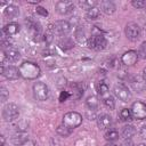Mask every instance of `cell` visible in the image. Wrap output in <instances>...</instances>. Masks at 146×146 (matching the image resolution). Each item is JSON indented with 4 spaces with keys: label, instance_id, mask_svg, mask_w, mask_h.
Here are the masks:
<instances>
[{
    "label": "cell",
    "instance_id": "cell-20",
    "mask_svg": "<svg viewBox=\"0 0 146 146\" xmlns=\"http://www.w3.org/2000/svg\"><path fill=\"white\" fill-rule=\"evenodd\" d=\"M58 46L63 50H70V49H72L74 47V41L71 38H68V36H63L58 41Z\"/></svg>",
    "mask_w": 146,
    "mask_h": 146
},
{
    "label": "cell",
    "instance_id": "cell-8",
    "mask_svg": "<svg viewBox=\"0 0 146 146\" xmlns=\"http://www.w3.org/2000/svg\"><path fill=\"white\" fill-rule=\"evenodd\" d=\"M124 33H125V36L131 40V41H136L139 39L140 36V27L137 23H133V22H130L125 25L124 27Z\"/></svg>",
    "mask_w": 146,
    "mask_h": 146
},
{
    "label": "cell",
    "instance_id": "cell-42",
    "mask_svg": "<svg viewBox=\"0 0 146 146\" xmlns=\"http://www.w3.org/2000/svg\"><path fill=\"white\" fill-rule=\"evenodd\" d=\"M105 146H116L114 143H111V141H107L106 144H105Z\"/></svg>",
    "mask_w": 146,
    "mask_h": 146
},
{
    "label": "cell",
    "instance_id": "cell-40",
    "mask_svg": "<svg viewBox=\"0 0 146 146\" xmlns=\"http://www.w3.org/2000/svg\"><path fill=\"white\" fill-rule=\"evenodd\" d=\"M143 80H144V82H146V67H144V70H143Z\"/></svg>",
    "mask_w": 146,
    "mask_h": 146
},
{
    "label": "cell",
    "instance_id": "cell-21",
    "mask_svg": "<svg viewBox=\"0 0 146 146\" xmlns=\"http://www.w3.org/2000/svg\"><path fill=\"white\" fill-rule=\"evenodd\" d=\"M74 35H75V39H76V41L79 43L83 44V43H87L88 42V39L86 38V31H84V29L82 26H78L76 27Z\"/></svg>",
    "mask_w": 146,
    "mask_h": 146
},
{
    "label": "cell",
    "instance_id": "cell-22",
    "mask_svg": "<svg viewBox=\"0 0 146 146\" xmlns=\"http://www.w3.org/2000/svg\"><path fill=\"white\" fill-rule=\"evenodd\" d=\"M104 138L107 141L113 143V141H115V140L119 139V132L115 129H107L106 132H105V135H104Z\"/></svg>",
    "mask_w": 146,
    "mask_h": 146
},
{
    "label": "cell",
    "instance_id": "cell-12",
    "mask_svg": "<svg viewBox=\"0 0 146 146\" xmlns=\"http://www.w3.org/2000/svg\"><path fill=\"white\" fill-rule=\"evenodd\" d=\"M138 52L136 50H128L121 56V63L125 66H132L138 60Z\"/></svg>",
    "mask_w": 146,
    "mask_h": 146
},
{
    "label": "cell",
    "instance_id": "cell-30",
    "mask_svg": "<svg viewBox=\"0 0 146 146\" xmlns=\"http://www.w3.org/2000/svg\"><path fill=\"white\" fill-rule=\"evenodd\" d=\"M26 139H29V138H26V136L24 135V133H22V132H18V133H16L13 138H11V140H13V143L14 144H19V145H22Z\"/></svg>",
    "mask_w": 146,
    "mask_h": 146
},
{
    "label": "cell",
    "instance_id": "cell-39",
    "mask_svg": "<svg viewBox=\"0 0 146 146\" xmlns=\"http://www.w3.org/2000/svg\"><path fill=\"white\" fill-rule=\"evenodd\" d=\"M120 146H133V143H132L131 139H124V140L121 143Z\"/></svg>",
    "mask_w": 146,
    "mask_h": 146
},
{
    "label": "cell",
    "instance_id": "cell-10",
    "mask_svg": "<svg viewBox=\"0 0 146 146\" xmlns=\"http://www.w3.org/2000/svg\"><path fill=\"white\" fill-rule=\"evenodd\" d=\"M55 9L56 11L59 14V15H68L70 13L73 11L74 9V5L72 1H68V0H60V1H57L56 5H55Z\"/></svg>",
    "mask_w": 146,
    "mask_h": 146
},
{
    "label": "cell",
    "instance_id": "cell-41",
    "mask_svg": "<svg viewBox=\"0 0 146 146\" xmlns=\"http://www.w3.org/2000/svg\"><path fill=\"white\" fill-rule=\"evenodd\" d=\"M0 139H1V144H0V146H5V136L1 135V136H0Z\"/></svg>",
    "mask_w": 146,
    "mask_h": 146
},
{
    "label": "cell",
    "instance_id": "cell-29",
    "mask_svg": "<svg viewBox=\"0 0 146 146\" xmlns=\"http://www.w3.org/2000/svg\"><path fill=\"white\" fill-rule=\"evenodd\" d=\"M97 91H98L99 95L104 96V95L107 94V91H108V84H107L106 82H104V81H99V82L97 83Z\"/></svg>",
    "mask_w": 146,
    "mask_h": 146
},
{
    "label": "cell",
    "instance_id": "cell-33",
    "mask_svg": "<svg viewBox=\"0 0 146 146\" xmlns=\"http://www.w3.org/2000/svg\"><path fill=\"white\" fill-rule=\"evenodd\" d=\"M131 5L137 9H141L146 7V0H132Z\"/></svg>",
    "mask_w": 146,
    "mask_h": 146
},
{
    "label": "cell",
    "instance_id": "cell-2",
    "mask_svg": "<svg viewBox=\"0 0 146 146\" xmlns=\"http://www.w3.org/2000/svg\"><path fill=\"white\" fill-rule=\"evenodd\" d=\"M2 119L6 122H11L18 119L19 116V107L15 103H8L2 108Z\"/></svg>",
    "mask_w": 146,
    "mask_h": 146
},
{
    "label": "cell",
    "instance_id": "cell-18",
    "mask_svg": "<svg viewBox=\"0 0 146 146\" xmlns=\"http://www.w3.org/2000/svg\"><path fill=\"white\" fill-rule=\"evenodd\" d=\"M3 15L7 18H14V17L19 15V8L17 6H15V5H8L3 9Z\"/></svg>",
    "mask_w": 146,
    "mask_h": 146
},
{
    "label": "cell",
    "instance_id": "cell-34",
    "mask_svg": "<svg viewBox=\"0 0 146 146\" xmlns=\"http://www.w3.org/2000/svg\"><path fill=\"white\" fill-rule=\"evenodd\" d=\"M131 83H132V86L135 87V89H137V91L143 90V88H144L143 83L139 81V79H138V78H135V80H131Z\"/></svg>",
    "mask_w": 146,
    "mask_h": 146
},
{
    "label": "cell",
    "instance_id": "cell-15",
    "mask_svg": "<svg viewBox=\"0 0 146 146\" xmlns=\"http://www.w3.org/2000/svg\"><path fill=\"white\" fill-rule=\"evenodd\" d=\"M1 50L5 51V55H6V57H7V60L10 62V63H16V62H18L19 58H21L19 51H18L17 49L13 48V47H9V48H7V49H1Z\"/></svg>",
    "mask_w": 146,
    "mask_h": 146
},
{
    "label": "cell",
    "instance_id": "cell-27",
    "mask_svg": "<svg viewBox=\"0 0 146 146\" xmlns=\"http://www.w3.org/2000/svg\"><path fill=\"white\" fill-rule=\"evenodd\" d=\"M97 3L98 2L96 0H83V1H79V5L82 8H84L86 10H89L91 8H95L97 6Z\"/></svg>",
    "mask_w": 146,
    "mask_h": 146
},
{
    "label": "cell",
    "instance_id": "cell-3",
    "mask_svg": "<svg viewBox=\"0 0 146 146\" xmlns=\"http://www.w3.org/2000/svg\"><path fill=\"white\" fill-rule=\"evenodd\" d=\"M82 120L83 119H82V115L80 113L72 111V112H67V113L64 114V116H63V124L73 130V129L78 128L82 123Z\"/></svg>",
    "mask_w": 146,
    "mask_h": 146
},
{
    "label": "cell",
    "instance_id": "cell-13",
    "mask_svg": "<svg viewBox=\"0 0 146 146\" xmlns=\"http://www.w3.org/2000/svg\"><path fill=\"white\" fill-rule=\"evenodd\" d=\"M6 79L8 80H17L18 78H21V73H19V70L16 67V66H13V65H9V66H6L3 68V72L1 73Z\"/></svg>",
    "mask_w": 146,
    "mask_h": 146
},
{
    "label": "cell",
    "instance_id": "cell-1",
    "mask_svg": "<svg viewBox=\"0 0 146 146\" xmlns=\"http://www.w3.org/2000/svg\"><path fill=\"white\" fill-rule=\"evenodd\" d=\"M19 73H21V76L24 78L25 80H35L36 78L40 76V73H41V70H40V66L34 63V62H23L19 67Z\"/></svg>",
    "mask_w": 146,
    "mask_h": 146
},
{
    "label": "cell",
    "instance_id": "cell-24",
    "mask_svg": "<svg viewBox=\"0 0 146 146\" xmlns=\"http://www.w3.org/2000/svg\"><path fill=\"white\" fill-rule=\"evenodd\" d=\"M86 104H87V106H88L89 110L95 111V110L98 107L99 102H98V98H97L96 96H89V97L87 98V100H86Z\"/></svg>",
    "mask_w": 146,
    "mask_h": 146
},
{
    "label": "cell",
    "instance_id": "cell-14",
    "mask_svg": "<svg viewBox=\"0 0 146 146\" xmlns=\"http://www.w3.org/2000/svg\"><path fill=\"white\" fill-rule=\"evenodd\" d=\"M1 31L7 36H13V35H16L21 31V26H19V24H17L15 22H11V23H8L7 25H5V27H2Z\"/></svg>",
    "mask_w": 146,
    "mask_h": 146
},
{
    "label": "cell",
    "instance_id": "cell-32",
    "mask_svg": "<svg viewBox=\"0 0 146 146\" xmlns=\"http://www.w3.org/2000/svg\"><path fill=\"white\" fill-rule=\"evenodd\" d=\"M138 57H140L141 59H145V60H146V41L141 42V44L139 46V49H138Z\"/></svg>",
    "mask_w": 146,
    "mask_h": 146
},
{
    "label": "cell",
    "instance_id": "cell-37",
    "mask_svg": "<svg viewBox=\"0 0 146 146\" xmlns=\"http://www.w3.org/2000/svg\"><path fill=\"white\" fill-rule=\"evenodd\" d=\"M21 146H35V141L32 139H26Z\"/></svg>",
    "mask_w": 146,
    "mask_h": 146
},
{
    "label": "cell",
    "instance_id": "cell-7",
    "mask_svg": "<svg viewBox=\"0 0 146 146\" xmlns=\"http://www.w3.org/2000/svg\"><path fill=\"white\" fill-rule=\"evenodd\" d=\"M130 111H131V114H132L133 119H136V120L146 119V104L144 102L137 100V102L132 103Z\"/></svg>",
    "mask_w": 146,
    "mask_h": 146
},
{
    "label": "cell",
    "instance_id": "cell-36",
    "mask_svg": "<svg viewBox=\"0 0 146 146\" xmlns=\"http://www.w3.org/2000/svg\"><path fill=\"white\" fill-rule=\"evenodd\" d=\"M68 97H71V94H68L67 91H62L60 92V96H59V100L60 102H65Z\"/></svg>",
    "mask_w": 146,
    "mask_h": 146
},
{
    "label": "cell",
    "instance_id": "cell-5",
    "mask_svg": "<svg viewBox=\"0 0 146 146\" xmlns=\"http://www.w3.org/2000/svg\"><path fill=\"white\" fill-rule=\"evenodd\" d=\"M87 44H88V47L90 49L99 51V50H103V49L106 48L107 41H106V39H105V36L103 34H95V35H92L91 38L88 39Z\"/></svg>",
    "mask_w": 146,
    "mask_h": 146
},
{
    "label": "cell",
    "instance_id": "cell-9",
    "mask_svg": "<svg viewBox=\"0 0 146 146\" xmlns=\"http://www.w3.org/2000/svg\"><path fill=\"white\" fill-rule=\"evenodd\" d=\"M25 24H26L29 31L32 33V36L34 38V40H38L41 36V25H40V23L36 19H34L33 17H26Z\"/></svg>",
    "mask_w": 146,
    "mask_h": 146
},
{
    "label": "cell",
    "instance_id": "cell-25",
    "mask_svg": "<svg viewBox=\"0 0 146 146\" xmlns=\"http://www.w3.org/2000/svg\"><path fill=\"white\" fill-rule=\"evenodd\" d=\"M72 131H73L72 129H70L68 127L64 125L63 123H62L60 125H58L57 129H56V132H57L59 136H62V137H67V136H70Z\"/></svg>",
    "mask_w": 146,
    "mask_h": 146
},
{
    "label": "cell",
    "instance_id": "cell-4",
    "mask_svg": "<svg viewBox=\"0 0 146 146\" xmlns=\"http://www.w3.org/2000/svg\"><path fill=\"white\" fill-rule=\"evenodd\" d=\"M32 90H33L34 98L39 102H43L49 97V88L46 83H43L41 81H36L33 84Z\"/></svg>",
    "mask_w": 146,
    "mask_h": 146
},
{
    "label": "cell",
    "instance_id": "cell-31",
    "mask_svg": "<svg viewBox=\"0 0 146 146\" xmlns=\"http://www.w3.org/2000/svg\"><path fill=\"white\" fill-rule=\"evenodd\" d=\"M8 98H9V91L6 89V87L1 86L0 87V102L1 103H5Z\"/></svg>",
    "mask_w": 146,
    "mask_h": 146
},
{
    "label": "cell",
    "instance_id": "cell-6",
    "mask_svg": "<svg viewBox=\"0 0 146 146\" xmlns=\"http://www.w3.org/2000/svg\"><path fill=\"white\" fill-rule=\"evenodd\" d=\"M72 30L71 24L67 21H57L52 24V31L55 35H59V36H66Z\"/></svg>",
    "mask_w": 146,
    "mask_h": 146
},
{
    "label": "cell",
    "instance_id": "cell-16",
    "mask_svg": "<svg viewBox=\"0 0 146 146\" xmlns=\"http://www.w3.org/2000/svg\"><path fill=\"white\" fill-rule=\"evenodd\" d=\"M112 116L108 114H102L99 116H97V124L99 127V129L104 130V129H110V127L112 125Z\"/></svg>",
    "mask_w": 146,
    "mask_h": 146
},
{
    "label": "cell",
    "instance_id": "cell-35",
    "mask_svg": "<svg viewBox=\"0 0 146 146\" xmlns=\"http://www.w3.org/2000/svg\"><path fill=\"white\" fill-rule=\"evenodd\" d=\"M36 14L40 15V16H42V17H47V16H48L47 9L43 8V7H41V6H38V7H36Z\"/></svg>",
    "mask_w": 146,
    "mask_h": 146
},
{
    "label": "cell",
    "instance_id": "cell-38",
    "mask_svg": "<svg viewBox=\"0 0 146 146\" xmlns=\"http://www.w3.org/2000/svg\"><path fill=\"white\" fill-rule=\"evenodd\" d=\"M139 135H140V137H141L143 139H145V140H146V125H143V127L140 128Z\"/></svg>",
    "mask_w": 146,
    "mask_h": 146
},
{
    "label": "cell",
    "instance_id": "cell-43",
    "mask_svg": "<svg viewBox=\"0 0 146 146\" xmlns=\"http://www.w3.org/2000/svg\"><path fill=\"white\" fill-rule=\"evenodd\" d=\"M40 1L39 0H36V1H27V3H32V5H38Z\"/></svg>",
    "mask_w": 146,
    "mask_h": 146
},
{
    "label": "cell",
    "instance_id": "cell-44",
    "mask_svg": "<svg viewBox=\"0 0 146 146\" xmlns=\"http://www.w3.org/2000/svg\"><path fill=\"white\" fill-rule=\"evenodd\" d=\"M137 146H146V144H143V143H141V144H138Z\"/></svg>",
    "mask_w": 146,
    "mask_h": 146
},
{
    "label": "cell",
    "instance_id": "cell-26",
    "mask_svg": "<svg viewBox=\"0 0 146 146\" xmlns=\"http://www.w3.org/2000/svg\"><path fill=\"white\" fill-rule=\"evenodd\" d=\"M99 15H100V11H99V9H97L96 7H95V8H91V9H89V10L86 11V17H87L88 19H91V21L97 19V18L99 17Z\"/></svg>",
    "mask_w": 146,
    "mask_h": 146
},
{
    "label": "cell",
    "instance_id": "cell-23",
    "mask_svg": "<svg viewBox=\"0 0 146 146\" xmlns=\"http://www.w3.org/2000/svg\"><path fill=\"white\" fill-rule=\"evenodd\" d=\"M119 117L121 121L123 122H129L132 120V114H131V111L130 108H122L119 113Z\"/></svg>",
    "mask_w": 146,
    "mask_h": 146
},
{
    "label": "cell",
    "instance_id": "cell-11",
    "mask_svg": "<svg viewBox=\"0 0 146 146\" xmlns=\"http://www.w3.org/2000/svg\"><path fill=\"white\" fill-rule=\"evenodd\" d=\"M113 92H114V95L120 100H122L124 103H127V102H129L131 99V92H130V90L125 86H123V84H116L114 87V89H113Z\"/></svg>",
    "mask_w": 146,
    "mask_h": 146
},
{
    "label": "cell",
    "instance_id": "cell-19",
    "mask_svg": "<svg viewBox=\"0 0 146 146\" xmlns=\"http://www.w3.org/2000/svg\"><path fill=\"white\" fill-rule=\"evenodd\" d=\"M135 133H136V129L131 124H125L121 129V136L124 139H131V137L135 136Z\"/></svg>",
    "mask_w": 146,
    "mask_h": 146
},
{
    "label": "cell",
    "instance_id": "cell-17",
    "mask_svg": "<svg viewBox=\"0 0 146 146\" xmlns=\"http://www.w3.org/2000/svg\"><path fill=\"white\" fill-rule=\"evenodd\" d=\"M100 8H102V11L105 13L106 15H112L116 10L115 3L113 1H110V0H103V1H100Z\"/></svg>",
    "mask_w": 146,
    "mask_h": 146
},
{
    "label": "cell",
    "instance_id": "cell-28",
    "mask_svg": "<svg viewBox=\"0 0 146 146\" xmlns=\"http://www.w3.org/2000/svg\"><path fill=\"white\" fill-rule=\"evenodd\" d=\"M103 103H104V105H105L107 108H110V110H113V108L115 107V100H114V97L111 96V95L105 96V97L103 98Z\"/></svg>",
    "mask_w": 146,
    "mask_h": 146
}]
</instances>
